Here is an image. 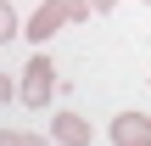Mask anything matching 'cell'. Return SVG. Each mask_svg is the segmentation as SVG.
<instances>
[{
	"mask_svg": "<svg viewBox=\"0 0 151 146\" xmlns=\"http://www.w3.org/2000/svg\"><path fill=\"white\" fill-rule=\"evenodd\" d=\"M50 90H56V62L39 51V56H28V62H22V79H17V101H22V107H34V113H45Z\"/></svg>",
	"mask_w": 151,
	"mask_h": 146,
	"instance_id": "obj_1",
	"label": "cell"
},
{
	"mask_svg": "<svg viewBox=\"0 0 151 146\" xmlns=\"http://www.w3.org/2000/svg\"><path fill=\"white\" fill-rule=\"evenodd\" d=\"M106 135H112V146H151V118L140 107H129V113H118L106 124Z\"/></svg>",
	"mask_w": 151,
	"mask_h": 146,
	"instance_id": "obj_2",
	"label": "cell"
},
{
	"mask_svg": "<svg viewBox=\"0 0 151 146\" xmlns=\"http://www.w3.org/2000/svg\"><path fill=\"white\" fill-rule=\"evenodd\" d=\"M67 23H73V17H67V6H62V0H39V11L28 17V28H22V34H28L34 45H45V39H50V34H62Z\"/></svg>",
	"mask_w": 151,
	"mask_h": 146,
	"instance_id": "obj_3",
	"label": "cell"
},
{
	"mask_svg": "<svg viewBox=\"0 0 151 146\" xmlns=\"http://www.w3.org/2000/svg\"><path fill=\"white\" fill-rule=\"evenodd\" d=\"M50 141L56 146H95V129L84 113H56L50 118Z\"/></svg>",
	"mask_w": 151,
	"mask_h": 146,
	"instance_id": "obj_4",
	"label": "cell"
},
{
	"mask_svg": "<svg viewBox=\"0 0 151 146\" xmlns=\"http://www.w3.org/2000/svg\"><path fill=\"white\" fill-rule=\"evenodd\" d=\"M11 34H22V17H17L11 0H0V39H11Z\"/></svg>",
	"mask_w": 151,
	"mask_h": 146,
	"instance_id": "obj_5",
	"label": "cell"
},
{
	"mask_svg": "<svg viewBox=\"0 0 151 146\" xmlns=\"http://www.w3.org/2000/svg\"><path fill=\"white\" fill-rule=\"evenodd\" d=\"M0 146H22V141H17V135H11V129H6V135H0Z\"/></svg>",
	"mask_w": 151,
	"mask_h": 146,
	"instance_id": "obj_6",
	"label": "cell"
},
{
	"mask_svg": "<svg viewBox=\"0 0 151 146\" xmlns=\"http://www.w3.org/2000/svg\"><path fill=\"white\" fill-rule=\"evenodd\" d=\"M112 6H118V0H95V11H112Z\"/></svg>",
	"mask_w": 151,
	"mask_h": 146,
	"instance_id": "obj_7",
	"label": "cell"
},
{
	"mask_svg": "<svg viewBox=\"0 0 151 146\" xmlns=\"http://www.w3.org/2000/svg\"><path fill=\"white\" fill-rule=\"evenodd\" d=\"M140 6H151V0H140Z\"/></svg>",
	"mask_w": 151,
	"mask_h": 146,
	"instance_id": "obj_8",
	"label": "cell"
}]
</instances>
